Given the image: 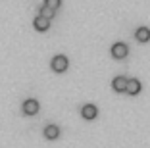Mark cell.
I'll list each match as a JSON object with an SVG mask.
<instances>
[{
    "mask_svg": "<svg viewBox=\"0 0 150 148\" xmlns=\"http://www.w3.org/2000/svg\"><path fill=\"white\" fill-rule=\"evenodd\" d=\"M127 52H129V48H127V44H123V42H115L114 46H112V56L117 58V60L125 58V56H127Z\"/></svg>",
    "mask_w": 150,
    "mask_h": 148,
    "instance_id": "obj_1",
    "label": "cell"
},
{
    "mask_svg": "<svg viewBox=\"0 0 150 148\" xmlns=\"http://www.w3.org/2000/svg\"><path fill=\"white\" fill-rule=\"evenodd\" d=\"M125 92H129V94H139V92H141V81H139V79H129L127 81V91Z\"/></svg>",
    "mask_w": 150,
    "mask_h": 148,
    "instance_id": "obj_6",
    "label": "cell"
},
{
    "mask_svg": "<svg viewBox=\"0 0 150 148\" xmlns=\"http://www.w3.org/2000/svg\"><path fill=\"white\" fill-rule=\"evenodd\" d=\"M44 6H48V8H52L56 12V8L62 6V0H44Z\"/></svg>",
    "mask_w": 150,
    "mask_h": 148,
    "instance_id": "obj_11",
    "label": "cell"
},
{
    "mask_svg": "<svg viewBox=\"0 0 150 148\" xmlns=\"http://www.w3.org/2000/svg\"><path fill=\"white\" fill-rule=\"evenodd\" d=\"M33 25H35V29H37V31H46V29L50 27V21H48V19H44V18H40V16H39V18H35V21H33Z\"/></svg>",
    "mask_w": 150,
    "mask_h": 148,
    "instance_id": "obj_9",
    "label": "cell"
},
{
    "mask_svg": "<svg viewBox=\"0 0 150 148\" xmlns=\"http://www.w3.org/2000/svg\"><path fill=\"white\" fill-rule=\"evenodd\" d=\"M52 69L54 71H66L67 69V58L66 56H54L52 58Z\"/></svg>",
    "mask_w": 150,
    "mask_h": 148,
    "instance_id": "obj_3",
    "label": "cell"
},
{
    "mask_svg": "<svg viewBox=\"0 0 150 148\" xmlns=\"http://www.w3.org/2000/svg\"><path fill=\"white\" fill-rule=\"evenodd\" d=\"M44 137L50 139V140L58 139V137H60V129H58L56 125H46V127H44Z\"/></svg>",
    "mask_w": 150,
    "mask_h": 148,
    "instance_id": "obj_8",
    "label": "cell"
},
{
    "mask_svg": "<svg viewBox=\"0 0 150 148\" xmlns=\"http://www.w3.org/2000/svg\"><path fill=\"white\" fill-rule=\"evenodd\" d=\"M127 77H123V75H117V77H114V81H112V87H114V91L117 92H125L127 91Z\"/></svg>",
    "mask_w": 150,
    "mask_h": 148,
    "instance_id": "obj_4",
    "label": "cell"
},
{
    "mask_svg": "<svg viewBox=\"0 0 150 148\" xmlns=\"http://www.w3.org/2000/svg\"><path fill=\"white\" fill-rule=\"evenodd\" d=\"M37 112H39V102H37L35 98H27V100L23 102V113H27V115H35Z\"/></svg>",
    "mask_w": 150,
    "mask_h": 148,
    "instance_id": "obj_2",
    "label": "cell"
},
{
    "mask_svg": "<svg viewBox=\"0 0 150 148\" xmlns=\"http://www.w3.org/2000/svg\"><path fill=\"white\" fill-rule=\"evenodd\" d=\"M135 37H137L139 42H148L150 40V29L148 27H139L137 33H135Z\"/></svg>",
    "mask_w": 150,
    "mask_h": 148,
    "instance_id": "obj_7",
    "label": "cell"
},
{
    "mask_svg": "<svg viewBox=\"0 0 150 148\" xmlns=\"http://www.w3.org/2000/svg\"><path fill=\"white\" fill-rule=\"evenodd\" d=\"M54 13H56V12H54L52 8H48V6H42V8H40V18L48 19V21L54 18Z\"/></svg>",
    "mask_w": 150,
    "mask_h": 148,
    "instance_id": "obj_10",
    "label": "cell"
},
{
    "mask_svg": "<svg viewBox=\"0 0 150 148\" xmlns=\"http://www.w3.org/2000/svg\"><path fill=\"white\" fill-rule=\"evenodd\" d=\"M81 113H83L85 119H94L98 115V110H96V106H94V104H85L83 110H81Z\"/></svg>",
    "mask_w": 150,
    "mask_h": 148,
    "instance_id": "obj_5",
    "label": "cell"
}]
</instances>
